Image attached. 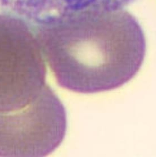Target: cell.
<instances>
[{"label":"cell","mask_w":156,"mask_h":157,"mask_svg":"<svg viewBox=\"0 0 156 157\" xmlns=\"http://www.w3.org/2000/svg\"><path fill=\"white\" fill-rule=\"evenodd\" d=\"M34 30L58 83L78 93L122 87L138 74L146 56L143 30L123 9L79 11Z\"/></svg>","instance_id":"1"},{"label":"cell","mask_w":156,"mask_h":157,"mask_svg":"<svg viewBox=\"0 0 156 157\" xmlns=\"http://www.w3.org/2000/svg\"><path fill=\"white\" fill-rule=\"evenodd\" d=\"M45 63L33 27L0 14V111L19 109L41 93L46 85Z\"/></svg>","instance_id":"2"},{"label":"cell","mask_w":156,"mask_h":157,"mask_svg":"<svg viewBox=\"0 0 156 157\" xmlns=\"http://www.w3.org/2000/svg\"><path fill=\"white\" fill-rule=\"evenodd\" d=\"M67 130L62 103L46 85L28 104L0 111V157H44L60 146Z\"/></svg>","instance_id":"3"}]
</instances>
